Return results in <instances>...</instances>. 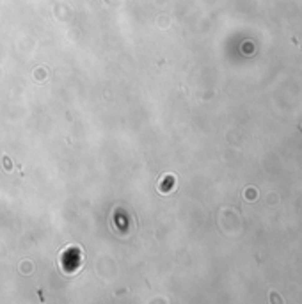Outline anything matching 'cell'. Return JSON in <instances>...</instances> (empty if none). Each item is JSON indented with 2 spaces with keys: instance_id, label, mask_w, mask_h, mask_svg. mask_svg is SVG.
Wrapping results in <instances>:
<instances>
[{
  "instance_id": "obj_1",
  "label": "cell",
  "mask_w": 302,
  "mask_h": 304,
  "mask_svg": "<svg viewBox=\"0 0 302 304\" xmlns=\"http://www.w3.org/2000/svg\"><path fill=\"white\" fill-rule=\"evenodd\" d=\"M247 199L249 201H254V199H256V190H254V188L253 190H247Z\"/></svg>"
},
{
  "instance_id": "obj_2",
  "label": "cell",
  "mask_w": 302,
  "mask_h": 304,
  "mask_svg": "<svg viewBox=\"0 0 302 304\" xmlns=\"http://www.w3.org/2000/svg\"><path fill=\"white\" fill-rule=\"evenodd\" d=\"M270 295H272V301H274V302H277V301H279V302H283V299H281V295H277V293H275V292H272V293H270Z\"/></svg>"
}]
</instances>
